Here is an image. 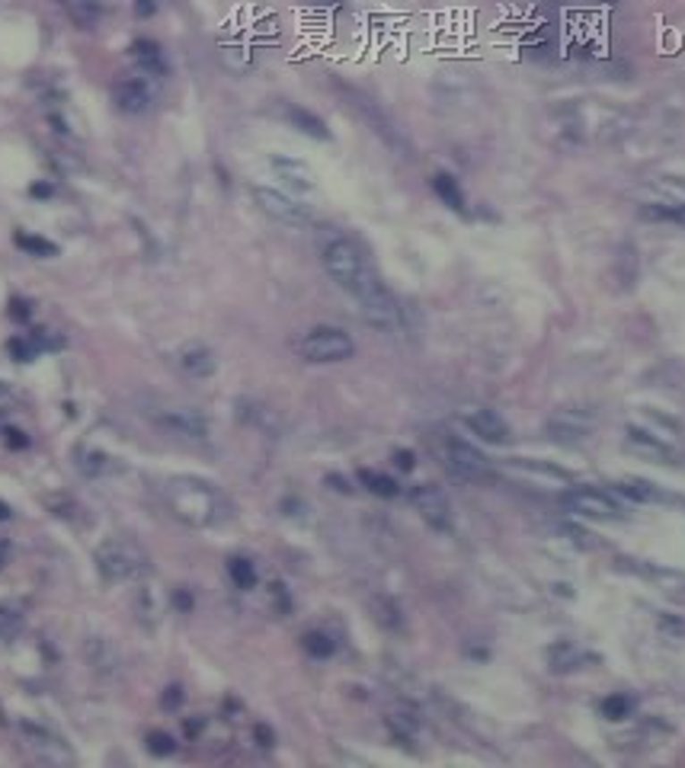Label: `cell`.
Returning <instances> with one entry per match:
<instances>
[{"instance_id": "obj_1", "label": "cell", "mask_w": 685, "mask_h": 768, "mask_svg": "<svg viewBox=\"0 0 685 768\" xmlns=\"http://www.w3.org/2000/svg\"><path fill=\"white\" fill-rule=\"evenodd\" d=\"M167 502L176 512V519H183L192 528H208L224 516L221 496L212 484L199 477H173L167 484Z\"/></svg>"}, {"instance_id": "obj_2", "label": "cell", "mask_w": 685, "mask_h": 768, "mask_svg": "<svg viewBox=\"0 0 685 768\" xmlns=\"http://www.w3.org/2000/svg\"><path fill=\"white\" fill-rule=\"evenodd\" d=\"M317 250H320V263H324L330 279H334L340 289L356 291L362 275L368 273V263L350 237L340 234L336 228H324V234L317 237Z\"/></svg>"}, {"instance_id": "obj_3", "label": "cell", "mask_w": 685, "mask_h": 768, "mask_svg": "<svg viewBox=\"0 0 685 768\" xmlns=\"http://www.w3.org/2000/svg\"><path fill=\"white\" fill-rule=\"evenodd\" d=\"M352 295H356L359 308H362V317H366L375 330L391 333V330L401 327V305H397L394 291H391L372 269L362 275V282L356 285Z\"/></svg>"}, {"instance_id": "obj_4", "label": "cell", "mask_w": 685, "mask_h": 768, "mask_svg": "<svg viewBox=\"0 0 685 768\" xmlns=\"http://www.w3.org/2000/svg\"><path fill=\"white\" fill-rule=\"evenodd\" d=\"M97 567L109 583H131L148 573V557L135 541L109 538L97 548Z\"/></svg>"}, {"instance_id": "obj_5", "label": "cell", "mask_w": 685, "mask_h": 768, "mask_svg": "<svg viewBox=\"0 0 685 768\" xmlns=\"http://www.w3.org/2000/svg\"><path fill=\"white\" fill-rule=\"evenodd\" d=\"M356 352V342L346 330L340 327H314L298 340V356L308 362H346Z\"/></svg>"}, {"instance_id": "obj_6", "label": "cell", "mask_w": 685, "mask_h": 768, "mask_svg": "<svg viewBox=\"0 0 685 768\" xmlns=\"http://www.w3.org/2000/svg\"><path fill=\"white\" fill-rule=\"evenodd\" d=\"M442 464H445V471L452 477L465 480V484H484V480H490L487 458L480 455L471 442L455 439V435H449V439L442 442Z\"/></svg>"}, {"instance_id": "obj_7", "label": "cell", "mask_w": 685, "mask_h": 768, "mask_svg": "<svg viewBox=\"0 0 685 768\" xmlns=\"http://www.w3.org/2000/svg\"><path fill=\"white\" fill-rule=\"evenodd\" d=\"M20 737H23V746L32 753V759L46 762V765H71L74 762V753L68 749V743L48 727L23 721L20 723Z\"/></svg>"}, {"instance_id": "obj_8", "label": "cell", "mask_w": 685, "mask_h": 768, "mask_svg": "<svg viewBox=\"0 0 685 768\" xmlns=\"http://www.w3.org/2000/svg\"><path fill=\"white\" fill-rule=\"evenodd\" d=\"M563 506H567L571 512H577V516H587V519H605V522L624 519L622 502H618L612 494L596 490V487H577V490H571V494H563Z\"/></svg>"}, {"instance_id": "obj_9", "label": "cell", "mask_w": 685, "mask_h": 768, "mask_svg": "<svg viewBox=\"0 0 685 768\" xmlns=\"http://www.w3.org/2000/svg\"><path fill=\"white\" fill-rule=\"evenodd\" d=\"M253 202H257L269 218L282 221V224H292V228H301V224L311 221V208L301 206L298 198H292L289 192H282V190L257 186V190H253Z\"/></svg>"}, {"instance_id": "obj_10", "label": "cell", "mask_w": 685, "mask_h": 768, "mask_svg": "<svg viewBox=\"0 0 685 768\" xmlns=\"http://www.w3.org/2000/svg\"><path fill=\"white\" fill-rule=\"evenodd\" d=\"M410 502L429 528H436V532H449L452 528L449 496L442 494L439 487H433V484H417V487L410 490Z\"/></svg>"}, {"instance_id": "obj_11", "label": "cell", "mask_w": 685, "mask_h": 768, "mask_svg": "<svg viewBox=\"0 0 685 768\" xmlns=\"http://www.w3.org/2000/svg\"><path fill=\"white\" fill-rule=\"evenodd\" d=\"M157 423L167 429L170 435H180V439H190V442L208 439V419L202 417L199 410H192V407H173V410H160Z\"/></svg>"}, {"instance_id": "obj_12", "label": "cell", "mask_w": 685, "mask_h": 768, "mask_svg": "<svg viewBox=\"0 0 685 768\" xmlns=\"http://www.w3.org/2000/svg\"><path fill=\"white\" fill-rule=\"evenodd\" d=\"M269 170H273L282 183L289 186V190H295V192H314V190H317V176H314V170L308 167L305 160L273 154V157H269Z\"/></svg>"}, {"instance_id": "obj_13", "label": "cell", "mask_w": 685, "mask_h": 768, "mask_svg": "<svg viewBox=\"0 0 685 768\" xmlns=\"http://www.w3.org/2000/svg\"><path fill=\"white\" fill-rule=\"evenodd\" d=\"M465 423L478 439L490 442V445H503V442L510 439L506 419L496 410H490V407H471V410H465Z\"/></svg>"}, {"instance_id": "obj_14", "label": "cell", "mask_w": 685, "mask_h": 768, "mask_svg": "<svg viewBox=\"0 0 685 768\" xmlns=\"http://www.w3.org/2000/svg\"><path fill=\"white\" fill-rule=\"evenodd\" d=\"M113 99L123 113L141 115V113H148V106H151V87H148L141 77H123V80H115Z\"/></svg>"}, {"instance_id": "obj_15", "label": "cell", "mask_w": 685, "mask_h": 768, "mask_svg": "<svg viewBox=\"0 0 685 768\" xmlns=\"http://www.w3.org/2000/svg\"><path fill=\"white\" fill-rule=\"evenodd\" d=\"M342 90H346V97L352 99L350 106L356 109V113H362L368 119V125H372L375 131H378L381 138H385V141H388V145H394V148H404L401 145V138H397V131H394V125L388 122V119H385V115L378 113V106H375L372 99L368 97H362V93L359 90H350V87H342Z\"/></svg>"}, {"instance_id": "obj_16", "label": "cell", "mask_w": 685, "mask_h": 768, "mask_svg": "<svg viewBox=\"0 0 685 768\" xmlns=\"http://www.w3.org/2000/svg\"><path fill=\"white\" fill-rule=\"evenodd\" d=\"M129 55H131V62L145 71L148 77H167V62H164V52H160L157 42H151V38H135L129 46Z\"/></svg>"}, {"instance_id": "obj_17", "label": "cell", "mask_w": 685, "mask_h": 768, "mask_svg": "<svg viewBox=\"0 0 685 768\" xmlns=\"http://www.w3.org/2000/svg\"><path fill=\"white\" fill-rule=\"evenodd\" d=\"M628 445L640 455H650V458H660V461H672V445L670 442H663L656 433L650 429H640V426H628Z\"/></svg>"}, {"instance_id": "obj_18", "label": "cell", "mask_w": 685, "mask_h": 768, "mask_svg": "<svg viewBox=\"0 0 685 768\" xmlns=\"http://www.w3.org/2000/svg\"><path fill=\"white\" fill-rule=\"evenodd\" d=\"M285 119H289L292 129H298L301 135H308V138H317V141H327V138H330L327 122H324L317 113H311V109H305V106H285Z\"/></svg>"}, {"instance_id": "obj_19", "label": "cell", "mask_w": 685, "mask_h": 768, "mask_svg": "<svg viewBox=\"0 0 685 768\" xmlns=\"http://www.w3.org/2000/svg\"><path fill=\"white\" fill-rule=\"evenodd\" d=\"M180 366H183V372L196 375V378H206V375L215 372V356L208 346H186L183 352H180Z\"/></svg>"}, {"instance_id": "obj_20", "label": "cell", "mask_w": 685, "mask_h": 768, "mask_svg": "<svg viewBox=\"0 0 685 768\" xmlns=\"http://www.w3.org/2000/svg\"><path fill=\"white\" fill-rule=\"evenodd\" d=\"M433 192L442 198V206H449L452 212H465L468 202H465V192L458 186V180L452 173H436L433 176Z\"/></svg>"}, {"instance_id": "obj_21", "label": "cell", "mask_w": 685, "mask_h": 768, "mask_svg": "<svg viewBox=\"0 0 685 768\" xmlns=\"http://www.w3.org/2000/svg\"><path fill=\"white\" fill-rule=\"evenodd\" d=\"M87 663H90L97 672H103V676H113L115 666H119V656H115L109 640L93 637V640H87Z\"/></svg>"}, {"instance_id": "obj_22", "label": "cell", "mask_w": 685, "mask_h": 768, "mask_svg": "<svg viewBox=\"0 0 685 768\" xmlns=\"http://www.w3.org/2000/svg\"><path fill=\"white\" fill-rule=\"evenodd\" d=\"M77 468L87 477H109L115 471V461L99 449H80L77 452Z\"/></svg>"}, {"instance_id": "obj_23", "label": "cell", "mask_w": 685, "mask_h": 768, "mask_svg": "<svg viewBox=\"0 0 685 768\" xmlns=\"http://www.w3.org/2000/svg\"><path fill=\"white\" fill-rule=\"evenodd\" d=\"M359 480H362V487H366L368 494L381 496V500H394V496L401 494L397 480L388 477V474H381V471H368V468H362V471H359Z\"/></svg>"}, {"instance_id": "obj_24", "label": "cell", "mask_w": 685, "mask_h": 768, "mask_svg": "<svg viewBox=\"0 0 685 768\" xmlns=\"http://www.w3.org/2000/svg\"><path fill=\"white\" fill-rule=\"evenodd\" d=\"M579 663H583V654H579L573 644H567V640H561V644H554L548 650L551 672H571V670H577Z\"/></svg>"}, {"instance_id": "obj_25", "label": "cell", "mask_w": 685, "mask_h": 768, "mask_svg": "<svg viewBox=\"0 0 685 768\" xmlns=\"http://www.w3.org/2000/svg\"><path fill=\"white\" fill-rule=\"evenodd\" d=\"M618 494H624L628 500H634V502H656V500H663L660 490H656L650 480H640V477L622 480V484H618Z\"/></svg>"}, {"instance_id": "obj_26", "label": "cell", "mask_w": 685, "mask_h": 768, "mask_svg": "<svg viewBox=\"0 0 685 768\" xmlns=\"http://www.w3.org/2000/svg\"><path fill=\"white\" fill-rule=\"evenodd\" d=\"M71 20H74L80 30H93L99 20V4L97 0H64Z\"/></svg>"}, {"instance_id": "obj_27", "label": "cell", "mask_w": 685, "mask_h": 768, "mask_svg": "<svg viewBox=\"0 0 685 768\" xmlns=\"http://www.w3.org/2000/svg\"><path fill=\"white\" fill-rule=\"evenodd\" d=\"M301 646H305V654L314 656V660H330L336 654V640L324 631H308L301 637Z\"/></svg>"}, {"instance_id": "obj_28", "label": "cell", "mask_w": 685, "mask_h": 768, "mask_svg": "<svg viewBox=\"0 0 685 768\" xmlns=\"http://www.w3.org/2000/svg\"><path fill=\"white\" fill-rule=\"evenodd\" d=\"M228 577H231V583L237 586V589H253V586H257V567H253L250 561H247V557H231L228 561Z\"/></svg>"}, {"instance_id": "obj_29", "label": "cell", "mask_w": 685, "mask_h": 768, "mask_svg": "<svg viewBox=\"0 0 685 768\" xmlns=\"http://www.w3.org/2000/svg\"><path fill=\"white\" fill-rule=\"evenodd\" d=\"M20 631H23V609L13 602H4L0 605V640H13Z\"/></svg>"}, {"instance_id": "obj_30", "label": "cell", "mask_w": 685, "mask_h": 768, "mask_svg": "<svg viewBox=\"0 0 685 768\" xmlns=\"http://www.w3.org/2000/svg\"><path fill=\"white\" fill-rule=\"evenodd\" d=\"M599 711H602V717H605V721H624V717H631V711H634V698L631 695H609V698L602 701L599 705Z\"/></svg>"}, {"instance_id": "obj_31", "label": "cell", "mask_w": 685, "mask_h": 768, "mask_svg": "<svg viewBox=\"0 0 685 768\" xmlns=\"http://www.w3.org/2000/svg\"><path fill=\"white\" fill-rule=\"evenodd\" d=\"M548 433L551 439L557 442H577V439H587V426H579V423H571L567 417H557L548 423Z\"/></svg>"}, {"instance_id": "obj_32", "label": "cell", "mask_w": 685, "mask_h": 768, "mask_svg": "<svg viewBox=\"0 0 685 768\" xmlns=\"http://www.w3.org/2000/svg\"><path fill=\"white\" fill-rule=\"evenodd\" d=\"M372 612H375V621L378 624H385V628H391V631H397V628H401V624H404V618H401V609H397L394 602L391 599H375L372 602Z\"/></svg>"}, {"instance_id": "obj_33", "label": "cell", "mask_w": 685, "mask_h": 768, "mask_svg": "<svg viewBox=\"0 0 685 768\" xmlns=\"http://www.w3.org/2000/svg\"><path fill=\"white\" fill-rule=\"evenodd\" d=\"M16 244L23 247V250H30L32 257H55V253H58V247H55L52 241H42V237H36V234H16Z\"/></svg>"}, {"instance_id": "obj_34", "label": "cell", "mask_w": 685, "mask_h": 768, "mask_svg": "<svg viewBox=\"0 0 685 768\" xmlns=\"http://www.w3.org/2000/svg\"><path fill=\"white\" fill-rule=\"evenodd\" d=\"M519 468H526V471H535V474H545V477H557V480H571V471H563V468H557V464H545L538 461V458H516Z\"/></svg>"}, {"instance_id": "obj_35", "label": "cell", "mask_w": 685, "mask_h": 768, "mask_svg": "<svg viewBox=\"0 0 685 768\" xmlns=\"http://www.w3.org/2000/svg\"><path fill=\"white\" fill-rule=\"evenodd\" d=\"M388 727H391V733H394V737H401V739H410L413 733H417V717H410V714H388Z\"/></svg>"}, {"instance_id": "obj_36", "label": "cell", "mask_w": 685, "mask_h": 768, "mask_svg": "<svg viewBox=\"0 0 685 768\" xmlns=\"http://www.w3.org/2000/svg\"><path fill=\"white\" fill-rule=\"evenodd\" d=\"M148 753H151V755H173L176 753V739L170 737V733H164V730H154L151 737H148Z\"/></svg>"}, {"instance_id": "obj_37", "label": "cell", "mask_w": 685, "mask_h": 768, "mask_svg": "<svg viewBox=\"0 0 685 768\" xmlns=\"http://www.w3.org/2000/svg\"><path fill=\"white\" fill-rule=\"evenodd\" d=\"M183 701H186L183 685H167V688H164V695H160V707H164V711H180V705H183Z\"/></svg>"}, {"instance_id": "obj_38", "label": "cell", "mask_w": 685, "mask_h": 768, "mask_svg": "<svg viewBox=\"0 0 685 768\" xmlns=\"http://www.w3.org/2000/svg\"><path fill=\"white\" fill-rule=\"evenodd\" d=\"M138 612H141V618H157V602H154L151 586H145V589L138 593Z\"/></svg>"}, {"instance_id": "obj_39", "label": "cell", "mask_w": 685, "mask_h": 768, "mask_svg": "<svg viewBox=\"0 0 685 768\" xmlns=\"http://www.w3.org/2000/svg\"><path fill=\"white\" fill-rule=\"evenodd\" d=\"M253 739H257V743L263 746V749H269V746L275 743V733L269 730L266 723H257V727H253Z\"/></svg>"}, {"instance_id": "obj_40", "label": "cell", "mask_w": 685, "mask_h": 768, "mask_svg": "<svg viewBox=\"0 0 685 768\" xmlns=\"http://www.w3.org/2000/svg\"><path fill=\"white\" fill-rule=\"evenodd\" d=\"M394 464L397 468H401V471H413V468H417V458H413V452H407V449H397L394 452Z\"/></svg>"}, {"instance_id": "obj_41", "label": "cell", "mask_w": 685, "mask_h": 768, "mask_svg": "<svg viewBox=\"0 0 685 768\" xmlns=\"http://www.w3.org/2000/svg\"><path fill=\"white\" fill-rule=\"evenodd\" d=\"M561 532H563V535H571L573 544H583V548H587V544H589V535L583 532V528H577V525H563Z\"/></svg>"}, {"instance_id": "obj_42", "label": "cell", "mask_w": 685, "mask_h": 768, "mask_svg": "<svg viewBox=\"0 0 685 768\" xmlns=\"http://www.w3.org/2000/svg\"><path fill=\"white\" fill-rule=\"evenodd\" d=\"M269 589H273L275 602H279V609H282V612H289V609H292V602H289V593H285V586L275 583V586H269Z\"/></svg>"}, {"instance_id": "obj_43", "label": "cell", "mask_w": 685, "mask_h": 768, "mask_svg": "<svg viewBox=\"0 0 685 768\" xmlns=\"http://www.w3.org/2000/svg\"><path fill=\"white\" fill-rule=\"evenodd\" d=\"M173 605H176L180 612H192V595L186 593V589H180V593L173 595Z\"/></svg>"}, {"instance_id": "obj_44", "label": "cell", "mask_w": 685, "mask_h": 768, "mask_svg": "<svg viewBox=\"0 0 685 768\" xmlns=\"http://www.w3.org/2000/svg\"><path fill=\"white\" fill-rule=\"evenodd\" d=\"M138 16H154L157 13V0H135Z\"/></svg>"}, {"instance_id": "obj_45", "label": "cell", "mask_w": 685, "mask_h": 768, "mask_svg": "<svg viewBox=\"0 0 685 768\" xmlns=\"http://www.w3.org/2000/svg\"><path fill=\"white\" fill-rule=\"evenodd\" d=\"M7 442L13 445V449H26V445H30V439H26L20 429H7Z\"/></svg>"}, {"instance_id": "obj_46", "label": "cell", "mask_w": 685, "mask_h": 768, "mask_svg": "<svg viewBox=\"0 0 685 768\" xmlns=\"http://www.w3.org/2000/svg\"><path fill=\"white\" fill-rule=\"evenodd\" d=\"M10 561V538H0V570L7 567Z\"/></svg>"}, {"instance_id": "obj_47", "label": "cell", "mask_w": 685, "mask_h": 768, "mask_svg": "<svg viewBox=\"0 0 685 768\" xmlns=\"http://www.w3.org/2000/svg\"><path fill=\"white\" fill-rule=\"evenodd\" d=\"M308 4H314V7H324V10H336V7H342V0H308Z\"/></svg>"}, {"instance_id": "obj_48", "label": "cell", "mask_w": 685, "mask_h": 768, "mask_svg": "<svg viewBox=\"0 0 685 768\" xmlns=\"http://www.w3.org/2000/svg\"><path fill=\"white\" fill-rule=\"evenodd\" d=\"M327 484H334V487L340 490V494H350V490H352V487H346V480H342V477H334V474H330V477H327Z\"/></svg>"}, {"instance_id": "obj_49", "label": "cell", "mask_w": 685, "mask_h": 768, "mask_svg": "<svg viewBox=\"0 0 685 768\" xmlns=\"http://www.w3.org/2000/svg\"><path fill=\"white\" fill-rule=\"evenodd\" d=\"M7 519H10V506L7 502H0V522H7Z\"/></svg>"}, {"instance_id": "obj_50", "label": "cell", "mask_w": 685, "mask_h": 768, "mask_svg": "<svg viewBox=\"0 0 685 768\" xmlns=\"http://www.w3.org/2000/svg\"><path fill=\"white\" fill-rule=\"evenodd\" d=\"M605 4H615V0H605Z\"/></svg>"}, {"instance_id": "obj_51", "label": "cell", "mask_w": 685, "mask_h": 768, "mask_svg": "<svg viewBox=\"0 0 685 768\" xmlns=\"http://www.w3.org/2000/svg\"><path fill=\"white\" fill-rule=\"evenodd\" d=\"M58 4H64V0H58Z\"/></svg>"}]
</instances>
